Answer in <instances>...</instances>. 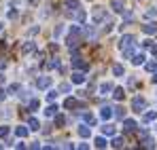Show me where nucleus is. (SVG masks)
<instances>
[{
  "label": "nucleus",
  "mask_w": 157,
  "mask_h": 150,
  "mask_svg": "<svg viewBox=\"0 0 157 150\" xmlns=\"http://www.w3.org/2000/svg\"><path fill=\"white\" fill-rule=\"evenodd\" d=\"M94 144H96V148H106V146H108V142H106V137H104V135L96 137V140H94Z\"/></svg>",
  "instance_id": "21"
},
{
  "label": "nucleus",
  "mask_w": 157,
  "mask_h": 150,
  "mask_svg": "<svg viewBox=\"0 0 157 150\" xmlns=\"http://www.w3.org/2000/svg\"><path fill=\"white\" fill-rule=\"evenodd\" d=\"M153 55H155V57H157V47H153Z\"/></svg>",
  "instance_id": "49"
},
{
  "label": "nucleus",
  "mask_w": 157,
  "mask_h": 150,
  "mask_svg": "<svg viewBox=\"0 0 157 150\" xmlns=\"http://www.w3.org/2000/svg\"><path fill=\"white\" fill-rule=\"evenodd\" d=\"M55 125L64 127V125H66V116H64V114H55Z\"/></svg>",
  "instance_id": "28"
},
{
  "label": "nucleus",
  "mask_w": 157,
  "mask_h": 150,
  "mask_svg": "<svg viewBox=\"0 0 157 150\" xmlns=\"http://www.w3.org/2000/svg\"><path fill=\"white\" fill-rule=\"evenodd\" d=\"M34 47H36V45H34L32 40H30V42H26V45H24V53H32V51H34Z\"/></svg>",
  "instance_id": "32"
},
{
  "label": "nucleus",
  "mask_w": 157,
  "mask_h": 150,
  "mask_svg": "<svg viewBox=\"0 0 157 150\" xmlns=\"http://www.w3.org/2000/svg\"><path fill=\"white\" fill-rule=\"evenodd\" d=\"M113 74L115 76H125V68L121 64H113Z\"/></svg>",
  "instance_id": "14"
},
{
  "label": "nucleus",
  "mask_w": 157,
  "mask_h": 150,
  "mask_svg": "<svg viewBox=\"0 0 157 150\" xmlns=\"http://www.w3.org/2000/svg\"><path fill=\"white\" fill-rule=\"evenodd\" d=\"M0 32H2V21H0Z\"/></svg>",
  "instance_id": "50"
},
{
  "label": "nucleus",
  "mask_w": 157,
  "mask_h": 150,
  "mask_svg": "<svg viewBox=\"0 0 157 150\" xmlns=\"http://www.w3.org/2000/svg\"><path fill=\"white\" fill-rule=\"evenodd\" d=\"M36 87H38V89H49V87H51V76H40V78L36 80Z\"/></svg>",
  "instance_id": "6"
},
{
  "label": "nucleus",
  "mask_w": 157,
  "mask_h": 150,
  "mask_svg": "<svg viewBox=\"0 0 157 150\" xmlns=\"http://www.w3.org/2000/svg\"><path fill=\"white\" fill-rule=\"evenodd\" d=\"M136 121H132V119H125V121H123V131H125V133H132V131H136Z\"/></svg>",
  "instance_id": "9"
},
{
  "label": "nucleus",
  "mask_w": 157,
  "mask_h": 150,
  "mask_svg": "<svg viewBox=\"0 0 157 150\" xmlns=\"http://www.w3.org/2000/svg\"><path fill=\"white\" fill-rule=\"evenodd\" d=\"M113 89H115L113 82H102V85H100V95H108Z\"/></svg>",
  "instance_id": "13"
},
{
  "label": "nucleus",
  "mask_w": 157,
  "mask_h": 150,
  "mask_svg": "<svg viewBox=\"0 0 157 150\" xmlns=\"http://www.w3.org/2000/svg\"><path fill=\"white\" fill-rule=\"evenodd\" d=\"M142 47H144V49H151V47H153V42H151V40H144V42H142Z\"/></svg>",
  "instance_id": "43"
},
{
  "label": "nucleus",
  "mask_w": 157,
  "mask_h": 150,
  "mask_svg": "<svg viewBox=\"0 0 157 150\" xmlns=\"http://www.w3.org/2000/svg\"><path fill=\"white\" fill-rule=\"evenodd\" d=\"M151 80H153V82H155V85H157V72H155V74H153V78H151Z\"/></svg>",
  "instance_id": "47"
},
{
  "label": "nucleus",
  "mask_w": 157,
  "mask_h": 150,
  "mask_svg": "<svg viewBox=\"0 0 157 150\" xmlns=\"http://www.w3.org/2000/svg\"><path fill=\"white\" fill-rule=\"evenodd\" d=\"M70 34H81V27H78V25H72V27H70Z\"/></svg>",
  "instance_id": "40"
},
{
  "label": "nucleus",
  "mask_w": 157,
  "mask_h": 150,
  "mask_svg": "<svg viewBox=\"0 0 157 150\" xmlns=\"http://www.w3.org/2000/svg\"><path fill=\"white\" fill-rule=\"evenodd\" d=\"M15 17H17V11H15V9H13V11H9V19H15Z\"/></svg>",
  "instance_id": "42"
},
{
  "label": "nucleus",
  "mask_w": 157,
  "mask_h": 150,
  "mask_svg": "<svg viewBox=\"0 0 157 150\" xmlns=\"http://www.w3.org/2000/svg\"><path fill=\"white\" fill-rule=\"evenodd\" d=\"M140 144H142V148H153V146H155V144H153V140H151V137H147V135L142 137V142H140Z\"/></svg>",
  "instance_id": "26"
},
{
  "label": "nucleus",
  "mask_w": 157,
  "mask_h": 150,
  "mask_svg": "<svg viewBox=\"0 0 157 150\" xmlns=\"http://www.w3.org/2000/svg\"><path fill=\"white\" fill-rule=\"evenodd\" d=\"M72 66H75V68H78V70H87V68H89V66H87V61H83L78 55H75V57H72Z\"/></svg>",
  "instance_id": "8"
},
{
  "label": "nucleus",
  "mask_w": 157,
  "mask_h": 150,
  "mask_svg": "<svg viewBox=\"0 0 157 150\" xmlns=\"http://www.w3.org/2000/svg\"><path fill=\"white\" fill-rule=\"evenodd\" d=\"M78 106H81V104H78L75 97H68V100L64 101V108H78Z\"/></svg>",
  "instance_id": "24"
},
{
  "label": "nucleus",
  "mask_w": 157,
  "mask_h": 150,
  "mask_svg": "<svg viewBox=\"0 0 157 150\" xmlns=\"http://www.w3.org/2000/svg\"><path fill=\"white\" fill-rule=\"evenodd\" d=\"M57 91H62V93H68V91H70V85H68V82H62Z\"/></svg>",
  "instance_id": "35"
},
{
  "label": "nucleus",
  "mask_w": 157,
  "mask_h": 150,
  "mask_svg": "<svg viewBox=\"0 0 157 150\" xmlns=\"http://www.w3.org/2000/svg\"><path fill=\"white\" fill-rule=\"evenodd\" d=\"M28 127H30V131H38L40 129V123H38V119H28Z\"/></svg>",
  "instance_id": "16"
},
{
  "label": "nucleus",
  "mask_w": 157,
  "mask_h": 150,
  "mask_svg": "<svg viewBox=\"0 0 157 150\" xmlns=\"http://www.w3.org/2000/svg\"><path fill=\"white\" fill-rule=\"evenodd\" d=\"M62 36V25H55V30H53V38H59Z\"/></svg>",
  "instance_id": "36"
},
{
  "label": "nucleus",
  "mask_w": 157,
  "mask_h": 150,
  "mask_svg": "<svg viewBox=\"0 0 157 150\" xmlns=\"http://www.w3.org/2000/svg\"><path fill=\"white\" fill-rule=\"evenodd\" d=\"M157 15V9H151V11H147V17H155Z\"/></svg>",
  "instance_id": "41"
},
{
  "label": "nucleus",
  "mask_w": 157,
  "mask_h": 150,
  "mask_svg": "<svg viewBox=\"0 0 157 150\" xmlns=\"http://www.w3.org/2000/svg\"><path fill=\"white\" fill-rule=\"evenodd\" d=\"M130 47H136V38L132 36V34H125V36H121V40H119V49H130Z\"/></svg>",
  "instance_id": "2"
},
{
  "label": "nucleus",
  "mask_w": 157,
  "mask_h": 150,
  "mask_svg": "<svg viewBox=\"0 0 157 150\" xmlns=\"http://www.w3.org/2000/svg\"><path fill=\"white\" fill-rule=\"evenodd\" d=\"M94 21H96V24H102V21H104V24H110V17L106 15V11L102 6H98V9L94 11Z\"/></svg>",
  "instance_id": "1"
},
{
  "label": "nucleus",
  "mask_w": 157,
  "mask_h": 150,
  "mask_svg": "<svg viewBox=\"0 0 157 150\" xmlns=\"http://www.w3.org/2000/svg\"><path fill=\"white\" fill-rule=\"evenodd\" d=\"M47 68H59V59H57V57H53L51 61L47 64Z\"/></svg>",
  "instance_id": "34"
},
{
  "label": "nucleus",
  "mask_w": 157,
  "mask_h": 150,
  "mask_svg": "<svg viewBox=\"0 0 157 150\" xmlns=\"http://www.w3.org/2000/svg\"><path fill=\"white\" fill-rule=\"evenodd\" d=\"M132 108H134V112H144L147 110V100L144 97H134L132 100Z\"/></svg>",
  "instance_id": "3"
},
{
  "label": "nucleus",
  "mask_w": 157,
  "mask_h": 150,
  "mask_svg": "<svg viewBox=\"0 0 157 150\" xmlns=\"http://www.w3.org/2000/svg\"><path fill=\"white\" fill-rule=\"evenodd\" d=\"M36 32H38V25H36V27H30V32H28V34H30V36H34Z\"/></svg>",
  "instance_id": "44"
},
{
  "label": "nucleus",
  "mask_w": 157,
  "mask_h": 150,
  "mask_svg": "<svg viewBox=\"0 0 157 150\" xmlns=\"http://www.w3.org/2000/svg\"><path fill=\"white\" fill-rule=\"evenodd\" d=\"M72 82H75V85H83V82H85V74H83V72H75V74H72Z\"/></svg>",
  "instance_id": "20"
},
{
  "label": "nucleus",
  "mask_w": 157,
  "mask_h": 150,
  "mask_svg": "<svg viewBox=\"0 0 157 150\" xmlns=\"http://www.w3.org/2000/svg\"><path fill=\"white\" fill-rule=\"evenodd\" d=\"M115 116H119V119H125V110H121V108H115Z\"/></svg>",
  "instance_id": "37"
},
{
  "label": "nucleus",
  "mask_w": 157,
  "mask_h": 150,
  "mask_svg": "<svg viewBox=\"0 0 157 150\" xmlns=\"http://www.w3.org/2000/svg\"><path fill=\"white\" fill-rule=\"evenodd\" d=\"M68 47L70 49H77L78 47V34H70L68 36Z\"/></svg>",
  "instance_id": "15"
},
{
  "label": "nucleus",
  "mask_w": 157,
  "mask_h": 150,
  "mask_svg": "<svg viewBox=\"0 0 157 150\" xmlns=\"http://www.w3.org/2000/svg\"><path fill=\"white\" fill-rule=\"evenodd\" d=\"M75 19H77V21H85V11H83V9H78L77 13H75Z\"/></svg>",
  "instance_id": "30"
},
{
  "label": "nucleus",
  "mask_w": 157,
  "mask_h": 150,
  "mask_svg": "<svg viewBox=\"0 0 157 150\" xmlns=\"http://www.w3.org/2000/svg\"><path fill=\"white\" fill-rule=\"evenodd\" d=\"M55 97H57V91H49V93H47V100L49 101H53Z\"/></svg>",
  "instance_id": "39"
},
{
  "label": "nucleus",
  "mask_w": 157,
  "mask_h": 150,
  "mask_svg": "<svg viewBox=\"0 0 157 150\" xmlns=\"http://www.w3.org/2000/svg\"><path fill=\"white\" fill-rule=\"evenodd\" d=\"M30 4H32V6H36V4H38V0H30Z\"/></svg>",
  "instance_id": "46"
},
{
  "label": "nucleus",
  "mask_w": 157,
  "mask_h": 150,
  "mask_svg": "<svg viewBox=\"0 0 157 150\" xmlns=\"http://www.w3.org/2000/svg\"><path fill=\"white\" fill-rule=\"evenodd\" d=\"M110 146H113V148H123V146H125V140H123V137H115V140L110 142Z\"/></svg>",
  "instance_id": "22"
},
{
  "label": "nucleus",
  "mask_w": 157,
  "mask_h": 150,
  "mask_svg": "<svg viewBox=\"0 0 157 150\" xmlns=\"http://www.w3.org/2000/svg\"><path fill=\"white\" fill-rule=\"evenodd\" d=\"M19 91V85H11L9 89H6V93H17Z\"/></svg>",
  "instance_id": "38"
},
{
  "label": "nucleus",
  "mask_w": 157,
  "mask_h": 150,
  "mask_svg": "<svg viewBox=\"0 0 157 150\" xmlns=\"http://www.w3.org/2000/svg\"><path fill=\"white\" fill-rule=\"evenodd\" d=\"M78 135H81V137H89V135H91V127L81 125L78 127Z\"/></svg>",
  "instance_id": "19"
},
{
  "label": "nucleus",
  "mask_w": 157,
  "mask_h": 150,
  "mask_svg": "<svg viewBox=\"0 0 157 150\" xmlns=\"http://www.w3.org/2000/svg\"><path fill=\"white\" fill-rule=\"evenodd\" d=\"M113 97H115L117 101H121L123 97H125V91H123L121 87H117V89H113Z\"/></svg>",
  "instance_id": "17"
},
{
  "label": "nucleus",
  "mask_w": 157,
  "mask_h": 150,
  "mask_svg": "<svg viewBox=\"0 0 157 150\" xmlns=\"http://www.w3.org/2000/svg\"><path fill=\"white\" fill-rule=\"evenodd\" d=\"M64 6H66V13L72 15V13H77L78 9H81V2H78V0H66Z\"/></svg>",
  "instance_id": "4"
},
{
  "label": "nucleus",
  "mask_w": 157,
  "mask_h": 150,
  "mask_svg": "<svg viewBox=\"0 0 157 150\" xmlns=\"http://www.w3.org/2000/svg\"><path fill=\"white\" fill-rule=\"evenodd\" d=\"M83 119H85L87 125H96V116H91V114H83Z\"/></svg>",
  "instance_id": "31"
},
{
  "label": "nucleus",
  "mask_w": 157,
  "mask_h": 150,
  "mask_svg": "<svg viewBox=\"0 0 157 150\" xmlns=\"http://www.w3.org/2000/svg\"><path fill=\"white\" fill-rule=\"evenodd\" d=\"M4 97H6V91H2V89H0V101L4 100Z\"/></svg>",
  "instance_id": "45"
},
{
  "label": "nucleus",
  "mask_w": 157,
  "mask_h": 150,
  "mask_svg": "<svg viewBox=\"0 0 157 150\" xmlns=\"http://www.w3.org/2000/svg\"><path fill=\"white\" fill-rule=\"evenodd\" d=\"M9 131H11V129H9L6 125H2V127H0V140H2V137H6V135H9Z\"/></svg>",
  "instance_id": "33"
},
{
  "label": "nucleus",
  "mask_w": 157,
  "mask_h": 150,
  "mask_svg": "<svg viewBox=\"0 0 157 150\" xmlns=\"http://www.w3.org/2000/svg\"><path fill=\"white\" fill-rule=\"evenodd\" d=\"M110 6H113V11H115V13H123V11H125V4H123L121 0H113V2H110Z\"/></svg>",
  "instance_id": "12"
},
{
  "label": "nucleus",
  "mask_w": 157,
  "mask_h": 150,
  "mask_svg": "<svg viewBox=\"0 0 157 150\" xmlns=\"http://www.w3.org/2000/svg\"><path fill=\"white\" fill-rule=\"evenodd\" d=\"M144 59H147V57H144V53H142V51L132 55V64H134V66H140V64H144Z\"/></svg>",
  "instance_id": "10"
},
{
  "label": "nucleus",
  "mask_w": 157,
  "mask_h": 150,
  "mask_svg": "<svg viewBox=\"0 0 157 150\" xmlns=\"http://www.w3.org/2000/svg\"><path fill=\"white\" fill-rule=\"evenodd\" d=\"M57 110H59V108H57V104H53V101H51V106L45 110V114H47V116H55V114H57Z\"/></svg>",
  "instance_id": "23"
},
{
  "label": "nucleus",
  "mask_w": 157,
  "mask_h": 150,
  "mask_svg": "<svg viewBox=\"0 0 157 150\" xmlns=\"http://www.w3.org/2000/svg\"><path fill=\"white\" fill-rule=\"evenodd\" d=\"M2 82H4V74H0V85H2Z\"/></svg>",
  "instance_id": "48"
},
{
  "label": "nucleus",
  "mask_w": 157,
  "mask_h": 150,
  "mask_svg": "<svg viewBox=\"0 0 157 150\" xmlns=\"http://www.w3.org/2000/svg\"><path fill=\"white\" fill-rule=\"evenodd\" d=\"M142 32H144V34H149V36H153V34H157V24H153V21L144 24V25H142Z\"/></svg>",
  "instance_id": "7"
},
{
  "label": "nucleus",
  "mask_w": 157,
  "mask_h": 150,
  "mask_svg": "<svg viewBox=\"0 0 157 150\" xmlns=\"http://www.w3.org/2000/svg\"><path fill=\"white\" fill-rule=\"evenodd\" d=\"M155 119H157V112H155V110L144 112V121H147V123H151V121H155Z\"/></svg>",
  "instance_id": "27"
},
{
  "label": "nucleus",
  "mask_w": 157,
  "mask_h": 150,
  "mask_svg": "<svg viewBox=\"0 0 157 150\" xmlns=\"http://www.w3.org/2000/svg\"><path fill=\"white\" fill-rule=\"evenodd\" d=\"M117 133V127L115 125H104L102 127V135H115Z\"/></svg>",
  "instance_id": "18"
},
{
  "label": "nucleus",
  "mask_w": 157,
  "mask_h": 150,
  "mask_svg": "<svg viewBox=\"0 0 157 150\" xmlns=\"http://www.w3.org/2000/svg\"><path fill=\"white\" fill-rule=\"evenodd\" d=\"M144 70H147V72H155L157 70V61H147V64H144Z\"/></svg>",
  "instance_id": "29"
},
{
  "label": "nucleus",
  "mask_w": 157,
  "mask_h": 150,
  "mask_svg": "<svg viewBox=\"0 0 157 150\" xmlns=\"http://www.w3.org/2000/svg\"><path fill=\"white\" fill-rule=\"evenodd\" d=\"M28 133H30V127H24V125H19L17 129H15V135H17L19 140H24V137H28Z\"/></svg>",
  "instance_id": "11"
},
{
  "label": "nucleus",
  "mask_w": 157,
  "mask_h": 150,
  "mask_svg": "<svg viewBox=\"0 0 157 150\" xmlns=\"http://www.w3.org/2000/svg\"><path fill=\"white\" fill-rule=\"evenodd\" d=\"M28 108H30V112H34V110H38V108H40V101L32 97V100H30V104H28Z\"/></svg>",
  "instance_id": "25"
},
{
  "label": "nucleus",
  "mask_w": 157,
  "mask_h": 150,
  "mask_svg": "<svg viewBox=\"0 0 157 150\" xmlns=\"http://www.w3.org/2000/svg\"><path fill=\"white\" fill-rule=\"evenodd\" d=\"M100 116H102L104 121H110V119L115 116V108H110V106H102V110H100Z\"/></svg>",
  "instance_id": "5"
}]
</instances>
